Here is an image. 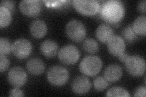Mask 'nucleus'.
<instances>
[{"label":"nucleus","instance_id":"1","mask_svg":"<svg viewBox=\"0 0 146 97\" xmlns=\"http://www.w3.org/2000/svg\"><path fill=\"white\" fill-rule=\"evenodd\" d=\"M100 15L108 23L119 22L125 15V7L123 3L117 0H109L104 2L99 9Z\"/></svg>","mask_w":146,"mask_h":97},{"label":"nucleus","instance_id":"2","mask_svg":"<svg viewBox=\"0 0 146 97\" xmlns=\"http://www.w3.org/2000/svg\"><path fill=\"white\" fill-rule=\"evenodd\" d=\"M102 67V61L99 57L88 55L82 60L79 64L80 71L84 75L93 77L98 74Z\"/></svg>","mask_w":146,"mask_h":97},{"label":"nucleus","instance_id":"3","mask_svg":"<svg viewBox=\"0 0 146 97\" xmlns=\"http://www.w3.org/2000/svg\"><path fill=\"white\" fill-rule=\"evenodd\" d=\"M46 76L50 84L55 86H62L66 84L70 75L66 69L60 66H54L49 69Z\"/></svg>","mask_w":146,"mask_h":97},{"label":"nucleus","instance_id":"4","mask_svg":"<svg viewBox=\"0 0 146 97\" xmlns=\"http://www.w3.org/2000/svg\"><path fill=\"white\" fill-rule=\"evenodd\" d=\"M67 36L75 42H80L85 38L86 34V27L79 20H71L68 22L65 27Z\"/></svg>","mask_w":146,"mask_h":97},{"label":"nucleus","instance_id":"5","mask_svg":"<svg viewBox=\"0 0 146 97\" xmlns=\"http://www.w3.org/2000/svg\"><path fill=\"white\" fill-rule=\"evenodd\" d=\"M124 64L128 73L133 77H140L145 71V59L138 55H129Z\"/></svg>","mask_w":146,"mask_h":97},{"label":"nucleus","instance_id":"6","mask_svg":"<svg viewBox=\"0 0 146 97\" xmlns=\"http://www.w3.org/2000/svg\"><path fill=\"white\" fill-rule=\"evenodd\" d=\"M60 62L66 65H71L77 62L80 58V52L75 46L68 44L62 47L58 53Z\"/></svg>","mask_w":146,"mask_h":97},{"label":"nucleus","instance_id":"7","mask_svg":"<svg viewBox=\"0 0 146 97\" xmlns=\"http://www.w3.org/2000/svg\"><path fill=\"white\" fill-rule=\"evenodd\" d=\"M73 6L81 14L86 16H93L99 12L100 5L96 0H74Z\"/></svg>","mask_w":146,"mask_h":97},{"label":"nucleus","instance_id":"8","mask_svg":"<svg viewBox=\"0 0 146 97\" xmlns=\"http://www.w3.org/2000/svg\"><path fill=\"white\" fill-rule=\"evenodd\" d=\"M11 46V51L15 57L19 59L28 57L33 50L31 43L26 38H20L15 40Z\"/></svg>","mask_w":146,"mask_h":97},{"label":"nucleus","instance_id":"9","mask_svg":"<svg viewBox=\"0 0 146 97\" xmlns=\"http://www.w3.org/2000/svg\"><path fill=\"white\" fill-rule=\"evenodd\" d=\"M7 78L11 85L15 87H20L26 84L27 76L23 69L20 66H15L11 68L9 71Z\"/></svg>","mask_w":146,"mask_h":97},{"label":"nucleus","instance_id":"10","mask_svg":"<svg viewBox=\"0 0 146 97\" xmlns=\"http://www.w3.org/2000/svg\"><path fill=\"white\" fill-rule=\"evenodd\" d=\"M21 12L26 16H36L42 11V4L38 0H23L19 4Z\"/></svg>","mask_w":146,"mask_h":97},{"label":"nucleus","instance_id":"11","mask_svg":"<svg viewBox=\"0 0 146 97\" xmlns=\"http://www.w3.org/2000/svg\"><path fill=\"white\" fill-rule=\"evenodd\" d=\"M107 43L109 53L113 56L118 57L122 53L125 52V43L121 36L113 35Z\"/></svg>","mask_w":146,"mask_h":97},{"label":"nucleus","instance_id":"12","mask_svg":"<svg viewBox=\"0 0 146 97\" xmlns=\"http://www.w3.org/2000/svg\"><path fill=\"white\" fill-rule=\"evenodd\" d=\"M91 87V83L88 78L84 75L76 77L71 83V89L73 92L78 95L88 93Z\"/></svg>","mask_w":146,"mask_h":97},{"label":"nucleus","instance_id":"13","mask_svg":"<svg viewBox=\"0 0 146 97\" xmlns=\"http://www.w3.org/2000/svg\"><path fill=\"white\" fill-rule=\"evenodd\" d=\"M122 76V69L117 64H110L104 71V77L108 82H116L120 80Z\"/></svg>","mask_w":146,"mask_h":97},{"label":"nucleus","instance_id":"14","mask_svg":"<svg viewBox=\"0 0 146 97\" xmlns=\"http://www.w3.org/2000/svg\"><path fill=\"white\" fill-rule=\"evenodd\" d=\"M30 32L31 35L36 38L43 37L46 34L48 28L46 22L41 20H36L32 22L30 25Z\"/></svg>","mask_w":146,"mask_h":97},{"label":"nucleus","instance_id":"15","mask_svg":"<svg viewBox=\"0 0 146 97\" xmlns=\"http://www.w3.org/2000/svg\"><path fill=\"white\" fill-rule=\"evenodd\" d=\"M27 70L31 74L39 75L43 73L45 70V64L42 59L38 58L30 59L26 64Z\"/></svg>","mask_w":146,"mask_h":97},{"label":"nucleus","instance_id":"16","mask_svg":"<svg viewBox=\"0 0 146 97\" xmlns=\"http://www.w3.org/2000/svg\"><path fill=\"white\" fill-rule=\"evenodd\" d=\"M113 36L112 27L108 24H100L96 30V36L100 42L107 43Z\"/></svg>","mask_w":146,"mask_h":97},{"label":"nucleus","instance_id":"17","mask_svg":"<svg viewBox=\"0 0 146 97\" xmlns=\"http://www.w3.org/2000/svg\"><path fill=\"white\" fill-rule=\"evenodd\" d=\"M58 47L56 41L52 40L44 41L40 46V50L42 54L47 58H52L58 52Z\"/></svg>","mask_w":146,"mask_h":97},{"label":"nucleus","instance_id":"18","mask_svg":"<svg viewBox=\"0 0 146 97\" xmlns=\"http://www.w3.org/2000/svg\"><path fill=\"white\" fill-rule=\"evenodd\" d=\"M131 27L137 35L145 36L146 34L145 16H139L138 18H136L134 20Z\"/></svg>","mask_w":146,"mask_h":97},{"label":"nucleus","instance_id":"19","mask_svg":"<svg viewBox=\"0 0 146 97\" xmlns=\"http://www.w3.org/2000/svg\"><path fill=\"white\" fill-rule=\"evenodd\" d=\"M11 12L6 7L0 6V26L7 27L12 21Z\"/></svg>","mask_w":146,"mask_h":97},{"label":"nucleus","instance_id":"20","mask_svg":"<svg viewBox=\"0 0 146 97\" xmlns=\"http://www.w3.org/2000/svg\"><path fill=\"white\" fill-rule=\"evenodd\" d=\"M83 48L86 52L95 53L99 50V44L94 39L89 38L84 41Z\"/></svg>","mask_w":146,"mask_h":97},{"label":"nucleus","instance_id":"21","mask_svg":"<svg viewBox=\"0 0 146 97\" xmlns=\"http://www.w3.org/2000/svg\"><path fill=\"white\" fill-rule=\"evenodd\" d=\"M107 96H130V94L125 89L121 87H113L106 94Z\"/></svg>","mask_w":146,"mask_h":97},{"label":"nucleus","instance_id":"22","mask_svg":"<svg viewBox=\"0 0 146 97\" xmlns=\"http://www.w3.org/2000/svg\"><path fill=\"white\" fill-rule=\"evenodd\" d=\"M93 85L94 89L96 90L103 91L107 88L109 83L106 78L102 76H99L94 80Z\"/></svg>","mask_w":146,"mask_h":97},{"label":"nucleus","instance_id":"23","mask_svg":"<svg viewBox=\"0 0 146 97\" xmlns=\"http://www.w3.org/2000/svg\"><path fill=\"white\" fill-rule=\"evenodd\" d=\"M122 35L124 38L128 42H133L134 40L137 38V34L133 30V28L130 25L125 27L122 31Z\"/></svg>","mask_w":146,"mask_h":97},{"label":"nucleus","instance_id":"24","mask_svg":"<svg viewBox=\"0 0 146 97\" xmlns=\"http://www.w3.org/2000/svg\"><path fill=\"white\" fill-rule=\"evenodd\" d=\"M11 46L9 41L6 38L1 37L0 38V55H6L11 51Z\"/></svg>","mask_w":146,"mask_h":97},{"label":"nucleus","instance_id":"25","mask_svg":"<svg viewBox=\"0 0 146 97\" xmlns=\"http://www.w3.org/2000/svg\"><path fill=\"white\" fill-rule=\"evenodd\" d=\"M10 65V61L6 55H0V72L1 73L6 71Z\"/></svg>","mask_w":146,"mask_h":97},{"label":"nucleus","instance_id":"26","mask_svg":"<svg viewBox=\"0 0 146 97\" xmlns=\"http://www.w3.org/2000/svg\"><path fill=\"white\" fill-rule=\"evenodd\" d=\"M134 96L145 97L146 96V88L145 86H140L137 88L134 92Z\"/></svg>","mask_w":146,"mask_h":97},{"label":"nucleus","instance_id":"27","mask_svg":"<svg viewBox=\"0 0 146 97\" xmlns=\"http://www.w3.org/2000/svg\"><path fill=\"white\" fill-rule=\"evenodd\" d=\"M1 6L6 7L11 12L14 9L15 3L12 1H3L1 3Z\"/></svg>","mask_w":146,"mask_h":97},{"label":"nucleus","instance_id":"28","mask_svg":"<svg viewBox=\"0 0 146 97\" xmlns=\"http://www.w3.org/2000/svg\"><path fill=\"white\" fill-rule=\"evenodd\" d=\"M9 95L10 96H24L25 94L21 89L16 87V88L11 90V91L9 92Z\"/></svg>","mask_w":146,"mask_h":97},{"label":"nucleus","instance_id":"29","mask_svg":"<svg viewBox=\"0 0 146 97\" xmlns=\"http://www.w3.org/2000/svg\"><path fill=\"white\" fill-rule=\"evenodd\" d=\"M138 10L143 12L144 13L146 12V1L145 0H143V1H141L138 4Z\"/></svg>","mask_w":146,"mask_h":97},{"label":"nucleus","instance_id":"30","mask_svg":"<svg viewBox=\"0 0 146 97\" xmlns=\"http://www.w3.org/2000/svg\"><path fill=\"white\" fill-rule=\"evenodd\" d=\"M129 54L125 53V52H124L123 53H122L121 55H119V56L118 57V58H119V59L120 61L124 63L125 61V60L127 59V58L129 57Z\"/></svg>","mask_w":146,"mask_h":97}]
</instances>
